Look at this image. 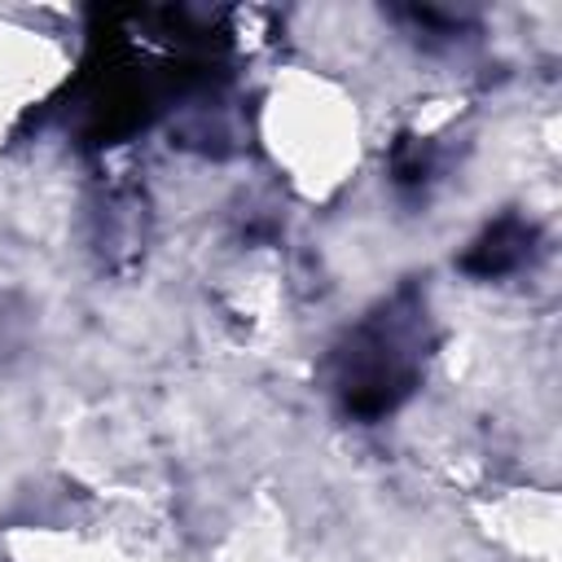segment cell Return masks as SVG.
I'll use <instances>...</instances> for the list:
<instances>
[{
    "label": "cell",
    "instance_id": "1",
    "mask_svg": "<svg viewBox=\"0 0 562 562\" xmlns=\"http://www.w3.org/2000/svg\"><path fill=\"white\" fill-rule=\"evenodd\" d=\"M404 347H408V334H404L400 316L373 321L356 334L351 356H347V378H342L347 408L378 417V413H391L408 395L413 351H404Z\"/></svg>",
    "mask_w": 562,
    "mask_h": 562
}]
</instances>
